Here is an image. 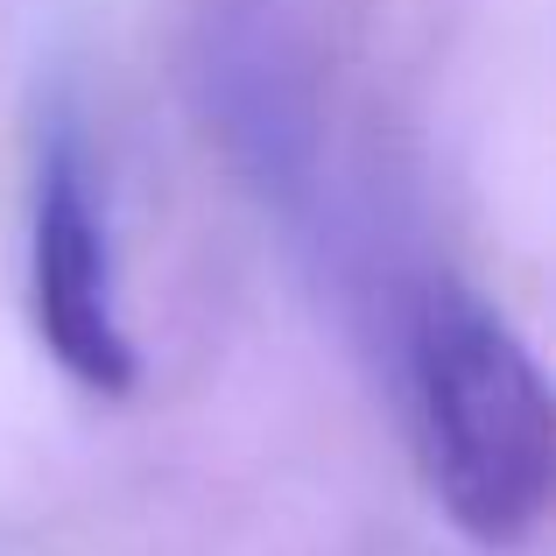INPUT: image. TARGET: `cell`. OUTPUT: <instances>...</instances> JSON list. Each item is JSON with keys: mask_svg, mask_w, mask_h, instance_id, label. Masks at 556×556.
Instances as JSON below:
<instances>
[{"mask_svg": "<svg viewBox=\"0 0 556 556\" xmlns=\"http://www.w3.org/2000/svg\"><path fill=\"white\" fill-rule=\"evenodd\" d=\"M408 444L437 515L479 549H515L549 507V380L486 296L430 282L408 317Z\"/></svg>", "mask_w": 556, "mask_h": 556, "instance_id": "1", "label": "cell"}, {"mask_svg": "<svg viewBox=\"0 0 556 556\" xmlns=\"http://www.w3.org/2000/svg\"><path fill=\"white\" fill-rule=\"evenodd\" d=\"M28 317H36L42 353L92 402H127L141 388V353L121 317V282H113L106 212H99L92 163H85L71 127H56L36 155V190H28Z\"/></svg>", "mask_w": 556, "mask_h": 556, "instance_id": "2", "label": "cell"}]
</instances>
